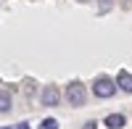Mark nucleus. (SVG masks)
I'll return each mask as SVG.
<instances>
[{
  "instance_id": "1",
  "label": "nucleus",
  "mask_w": 132,
  "mask_h": 129,
  "mask_svg": "<svg viewBox=\"0 0 132 129\" xmlns=\"http://www.w3.org/2000/svg\"><path fill=\"white\" fill-rule=\"evenodd\" d=\"M66 100H69V105H74V108H79V105H85L87 100V90L82 82H71L69 87H66Z\"/></svg>"
},
{
  "instance_id": "2",
  "label": "nucleus",
  "mask_w": 132,
  "mask_h": 129,
  "mask_svg": "<svg viewBox=\"0 0 132 129\" xmlns=\"http://www.w3.org/2000/svg\"><path fill=\"white\" fill-rule=\"evenodd\" d=\"M93 92H95V98H111V95L116 92V82L108 79V77H101V79H95Z\"/></svg>"
},
{
  "instance_id": "3",
  "label": "nucleus",
  "mask_w": 132,
  "mask_h": 129,
  "mask_svg": "<svg viewBox=\"0 0 132 129\" xmlns=\"http://www.w3.org/2000/svg\"><path fill=\"white\" fill-rule=\"evenodd\" d=\"M40 100H42V105H48V108L58 105V100H61V92H58V87H56V84H48V87L40 92Z\"/></svg>"
},
{
  "instance_id": "4",
  "label": "nucleus",
  "mask_w": 132,
  "mask_h": 129,
  "mask_svg": "<svg viewBox=\"0 0 132 129\" xmlns=\"http://www.w3.org/2000/svg\"><path fill=\"white\" fill-rule=\"evenodd\" d=\"M114 82H116V87H119V90L132 92V74H129V71H119Z\"/></svg>"
},
{
  "instance_id": "5",
  "label": "nucleus",
  "mask_w": 132,
  "mask_h": 129,
  "mask_svg": "<svg viewBox=\"0 0 132 129\" xmlns=\"http://www.w3.org/2000/svg\"><path fill=\"white\" fill-rule=\"evenodd\" d=\"M124 124H127V119H124L122 113H108L106 116V126L108 129H122Z\"/></svg>"
},
{
  "instance_id": "6",
  "label": "nucleus",
  "mask_w": 132,
  "mask_h": 129,
  "mask_svg": "<svg viewBox=\"0 0 132 129\" xmlns=\"http://www.w3.org/2000/svg\"><path fill=\"white\" fill-rule=\"evenodd\" d=\"M11 111V92L0 90V113H8Z\"/></svg>"
},
{
  "instance_id": "7",
  "label": "nucleus",
  "mask_w": 132,
  "mask_h": 129,
  "mask_svg": "<svg viewBox=\"0 0 132 129\" xmlns=\"http://www.w3.org/2000/svg\"><path fill=\"white\" fill-rule=\"evenodd\" d=\"M40 129H58V121L56 119H45V121L40 124Z\"/></svg>"
},
{
  "instance_id": "8",
  "label": "nucleus",
  "mask_w": 132,
  "mask_h": 129,
  "mask_svg": "<svg viewBox=\"0 0 132 129\" xmlns=\"http://www.w3.org/2000/svg\"><path fill=\"white\" fill-rule=\"evenodd\" d=\"M95 126H98V124H95V121H87V124H85V126H82V129H95Z\"/></svg>"
},
{
  "instance_id": "9",
  "label": "nucleus",
  "mask_w": 132,
  "mask_h": 129,
  "mask_svg": "<svg viewBox=\"0 0 132 129\" xmlns=\"http://www.w3.org/2000/svg\"><path fill=\"white\" fill-rule=\"evenodd\" d=\"M13 129H29V124H16Z\"/></svg>"
},
{
  "instance_id": "10",
  "label": "nucleus",
  "mask_w": 132,
  "mask_h": 129,
  "mask_svg": "<svg viewBox=\"0 0 132 129\" xmlns=\"http://www.w3.org/2000/svg\"><path fill=\"white\" fill-rule=\"evenodd\" d=\"M0 129H13V126H0Z\"/></svg>"
}]
</instances>
